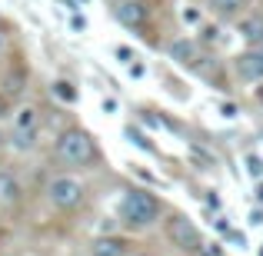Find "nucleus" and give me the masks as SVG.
Listing matches in <instances>:
<instances>
[{
  "instance_id": "1",
  "label": "nucleus",
  "mask_w": 263,
  "mask_h": 256,
  "mask_svg": "<svg viewBox=\"0 0 263 256\" xmlns=\"http://www.w3.org/2000/svg\"><path fill=\"white\" fill-rule=\"evenodd\" d=\"M120 216L127 220L130 226H150L160 216V203H157L147 190H130L120 203Z\"/></svg>"
},
{
  "instance_id": "2",
  "label": "nucleus",
  "mask_w": 263,
  "mask_h": 256,
  "mask_svg": "<svg viewBox=\"0 0 263 256\" xmlns=\"http://www.w3.org/2000/svg\"><path fill=\"white\" fill-rule=\"evenodd\" d=\"M57 153L64 163H70V167H84V163L93 160V140L84 133V130H67L64 136L57 140Z\"/></svg>"
},
{
  "instance_id": "3",
  "label": "nucleus",
  "mask_w": 263,
  "mask_h": 256,
  "mask_svg": "<svg viewBox=\"0 0 263 256\" xmlns=\"http://www.w3.org/2000/svg\"><path fill=\"white\" fill-rule=\"evenodd\" d=\"M167 240L177 250H186V253H197L200 246H203L200 243V230L186 216H180V213H174V216L167 220Z\"/></svg>"
},
{
  "instance_id": "4",
  "label": "nucleus",
  "mask_w": 263,
  "mask_h": 256,
  "mask_svg": "<svg viewBox=\"0 0 263 256\" xmlns=\"http://www.w3.org/2000/svg\"><path fill=\"white\" fill-rule=\"evenodd\" d=\"M47 196H50L53 206L70 210V206H77L80 200H84V186H80V180H73V176H53L50 186H47Z\"/></svg>"
},
{
  "instance_id": "5",
  "label": "nucleus",
  "mask_w": 263,
  "mask_h": 256,
  "mask_svg": "<svg viewBox=\"0 0 263 256\" xmlns=\"http://www.w3.org/2000/svg\"><path fill=\"white\" fill-rule=\"evenodd\" d=\"M114 13H117V20H123L127 27H140L143 20H147V7H143V0H117Z\"/></svg>"
},
{
  "instance_id": "6",
  "label": "nucleus",
  "mask_w": 263,
  "mask_h": 256,
  "mask_svg": "<svg viewBox=\"0 0 263 256\" xmlns=\"http://www.w3.org/2000/svg\"><path fill=\"white\" fill-rule=\"evenodd\" d=\"M237 77L247 80V84H257V80H263V60H260L257 50L237 57Z\"/></svg>"
},
{
  "instance_id": "7",
  "label": "nucleus",
  "mask_w": 263,
  "mask_h": 256,
  "mask_svg": "<svg viewBox=\"0 0 263 256\" xmlns=\"http://www.w3.org/2000/svg\"><path fill=\"white\" fill-rule=\"evenodd\" d=\"M170 57H174L177 64H183V67H197L200 64V50H197L193 40H174V44H170Z\"/></svg>"
},
{
  "instance_id": "8",
  "label": "nucleus",
  "mask_w": 263,
  "mask_h": 256,
  "mask_svg": "<svg viewBox=\"0 0 263 256\" xmlns=\"http://www.w3.org/2000/svg\"><path fill=\"white\" fill-rule=\"evenodd\" d=\"M240 37H243L247 44L263 47V13H250V17L240 20Z\"/></svg>"
},
{
  "instance_id": "9",
  "label": "nucleus",
  "mask_w": 263,
  "mask_h": 256,
  "mask_svg": "<svg viewBox=\"0 0 263 256\" xmlns=\"http://www.w3.org/2000/svg\"><path fill=\"white\" fill-rule=\"evenodd\" d=\"M20 183L13 173H0V206H17L20 203Z\"/></svg>"
},
{
  "instance_id": "10",
  "label": "nucleus",
  "mask_w": 263,
  "mask_h": 256,
  "mask_svg": "<svg viewBox=\"0 0 263 256\" xmlns=\"http://www.w3.org/2000/svg\"><path fill=\"white\" fill-rule=\"evenodd\" d=\"M37 123H40V116H37L33 107H20L17 116H13V127H17L20 133H37Z\"/></svg>"
},
{
  "instance_id": "11",
  "label": "nucleus",
  "mask_w": 263,
  "mask_h": 256,
  "mask_svg": "<svg viewBox=\"0 0 263 256\" xmlns=\"http://www.w3.org/2000/svg\"><path fill=\"white\" fill-rule=\"evenodd\" d=\"M90 253L93 256H123V243L114 237H100L93 246H90Z\"/></svg>"
},
{
  "instance_id": "12",
  "label": "nucleus",
  "mask_w": 263,
  "mask_h": 256,
  "mask_svg": "<svg viewBox=\"0 0 263 256\" xmlns=\"http://www.w3.org/2000/svg\"><path fill=\"white\" fill-rule=\"evenodd\" d=\"M50 93L57 96L60 103H77V90H73V84H67V80H57V84L50 87Z\"/></svg>"
},
{
  "instance_id": "13",
  "label": "nucleus",
  "mask_w": 263,
  "mask_h": 256,
  "mask_svg": "<svg viewBox=\"0 0 263 256\" xmlns=\"http://www.w3.org/2000/svg\"><path fill=\"white\" fill-rule=\"evenodd\" d=\"M213 4V10L217 13H223V17H233V13H240L247 7V0H210Z\"/></svg>"
},
{
  "instance_id": "14",
  "label": "nucleus",
  "mask_w": 263,
  "mask_h": 256,
  "mask_svg": "<svg viewBox=\"0 0 263 256\" xmlns=\"http://www.w3.org/2000/svg\"><path fill=\"white\" fill-rule=\"evenodd\" d=\"M247 173L257 176V180H263V160H260L257 153H247Z\"/></svg>"
},
{
  "instance_id": "15",
  "label": "nucleus",
  "mask_w": 263,
  "mask_h": 256,
  "mask_svg": "<svg viewBox=\"0 0 263 256\" xmlns=\"http://www.w3.org/2000/svg\"><path fill=\"white\" fill-rule=\"evenodd\" d=\"M13 147H17V150H30L33 147V133H20V130H13Z\"/></svg>"
},
{
  "instance_id": "16",
  "label": "nucleus",
  "mask_w": 263,
  "mask_h": 256,
  "mask_svg": "<svg viewBox=\"0 0 263 256\" xmlns=\"http://www.w3.org/2000/svg\"><path fill=\"white\" fill-rule=\"evenodd\" d=\"M127 140H130V143H137V147H140V150H150V143H147V136H143V133H140V130H134V127H130V130H127Z\"/></svg>"
},
{
  "instance_id": "17",
  "label": "nucleus",
  "mask_w": 263,
  "mask_h": 256,
  "mask_svg": "<svg viewBox=\"0 0 263 256\" xmlns=\"http://www.w3.org/2000/svg\"><path fill=\"white\" fill-rule=\"evenodd\" d=\"M180 17H183V24H200V10H193V7H183Z\"/></svg>"
},
{
  "instance_id": "18",
  "label": "nucleus",
  "mask_w": 263,
  "mask_h": 256,
  "mask_svg": "<svg viewBox=\"0 0 263 256\" xmlns=\"http://www.w3.org/2000/svg\"><path fill=\"white\" fill-rule=\"evenodd\" d=\"M103 113H117V110H120V103H117V96H103Z\"/></svg>"
},
{
  "instance_id": "19",
  "label": "nucleus",
  "mask_w": 263,
  "mask_h": 256,
  "mask_svg": "<svg viewBox=\"0 0 263 256\" xmlns=\"http://www.w3.org/2000/svg\"><path fill=\"white\" fill-rule=\"evenodd\" d=\"M70 27H73V30L80 33V30H87V20H84V17H77V13H73V17H70Z\"/></svg>"
},
{
  "instance_id": "20",
  "label": "nucleus",
  "mask_w": 263,
  "mask_h": 256,
  "mask_svg": "<svg viewBox=\"0 0 263 256\" xmlns=\"http://www.w3.org/2000/svg\"><path fill=\"white\" fill-rule=\"evenodd\" d=\"M130 77H143V64H130Z\"/></svg>"
},
{
  "instance_id": "21",
  "label": "nucleus",
  "mask_w": 263,
  "mask_h": 256,
  "mask_svg": "<svg viewBox=\"0 0 263 256\" xmlns=\"http://www.w3.org/2000/svg\"><path fill=\"white\" fill-rule=\"evenodd\" d=\"M7 113V103H4V96H0V116H4Z\"/></svg>"
},
{
  "instance_id": "22",
  "label": "nucleus",
  "mask_w": 263,
  "mask_h": 256,
  "mask_svg": "<svg viewBox=\"0 0 263 256\" xmlns=\"http://www.w3.org/2000/svg\"><path fill=\"white\" fill-rule=\"evenodd\" d=\"M257 100H260V103H263V90H260V93H257Z\"/></svg>"
},
{
  "instance_id": "23",
  "label": "nucleus",
  "mask_w": 263,
  "mask_h": 256,
  "mask_svg": "<svg viewBox=\"0 0 263 256\" xmlns=\"http://www.w3.org/2000/svg\"><path fill=\"white\" fill-rule=\"evenodd\" d=\"M0 50H4V33H0Z\"/></svg>"
},
{
  "instance_id": "24",
  "label": "nucleus",
  "mask_w": 263,
  "mask_h": 256,
  "mask_svg": "<svg viewBox=\"0 0 263 256\" xmlns=\"http://www.w3.org/2000/svg\"><path fill=\"white\" fill-rule=\"evenodd\" d=\"M260 203H263V186H260Z\"/></svg>"
},
{
  "instance_id": "25",
  "label": "nucleus",
  "mask_w": 263,
  "mask_h": 256,
  "mask_svg": "<svg viewBox=\"0 0 263 256\" xmlns=\"http://www.w3.org/2000/svg\"><path fill=\"white\" fill-rule=\"evenodd\" d=\"M257 53H260V60H263V47H260V50H257Z\"/></svg>"
},
{
  "instance_id": "26",
  "label": "nucleus",
  "mask_w": 263,
  "mask_h": 256,
  "mask_svg": "<svg viewBox=\"0 0 263 256\" xmlns=\"http://www.w3.org/2000/svg\"><path fill=\"white\" fill-rule=\"evenodd\" d=\"M137 256H143V253H137Z\"/></svg>"
},
{
  "instance_id": "27",
  "label": "nucleus",
  "mask_w": 263,
  "mask_h": 256,
  "mask_svg": "<svg viewBox=\"0 0 263 256\" xmlns=\"http://www.w3.org/2000/svg\"><path fill=\"white\" fill-rule=\"evenodd\" d=\"M260 256H263V250H260Z\"/></svg>"
},
{
  "instance_id": "28",
  "label": "nucleus",
  "mask_w": 263,
  "mask_h": 256,
  "mask_svg": "<svg viewBox=\"0 0 263 256\" xmlns=\"http://www.w3.org/2000/svg\"><path fill=\"white\" fill-rule=\"evenodd\" d=\"M84 4H87V0H84Z\"/></svg>"
}]
</instances>
